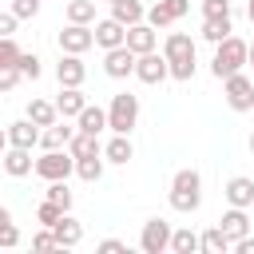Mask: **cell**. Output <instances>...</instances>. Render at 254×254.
<instances>
[{
    "label": "cell",
    "instance_id": "obj_14",
    "mask_svg": "<svg viewBox=\"0 0 254 254\" xmlns=\"http://www.w3.org/2000/svg\"><path fill=\"white\" fill-rule=\"evenodd\" d=\"M91 32H95V44L107 52V48H119V44H127V28L115 20V16H107V20H95L91 24Z\"/></svg>",
    "mask_w": 254,
    "mask_h": 254
},
{
    "label": "cell",
    "instance_id": "obj_10",
    "mask_svg": "<svg viewBox=\"0 0 254 254\" xmlns=\"http://www.w3.org/2000/svg\"><path fill=\"white\" fill-rule=\"evenodd\" d=\"M135 52L127 48V44H119V48H107L103 52V71L111 75V79H127V75H135Z\"/></svg>",
    "mask_w": 254,
    "mask_h": 254
},
{
    "label": "cell",
    "instance_id": "obj_24",
    "mask_svg": "<svg viewBox=\"0 0 254 254\" xmlns=\"http://www.w3.org/2000/svg\"><path fill=\"white\" fill-rule=\"evenodd\" d=\"M36 127H52L56 119H60V111H56V103L52 99H28V111H24Z\"/></svg>",
    "mask_w": 254,
    "mask_h": 254
},
{
    "label": "cell",
    "instance_id": "obj_20",
    "mask_svg": "<svg viewBox=\"0 0 254 254\" xmlns=\"http://www.w3.org/2000/svg\"><path fill=\"white\" fill-rule=\"evenodd\" d=\"M107 127V107H99V103H87L79 115H75V131H87V135H99Z\"/></svg>",
    "mask_w": 254,
    "mask_h": 254
},
{
    "label": "cell",
    "instance_id": "obj_15",
    "mask_svg": "<svg viewBox=\"0 0 254 254\" xmlns=\"http://www.w3.org/2000/svg\"><path fill=\"white\" fill-rule=\"evenodd\" d=\"M127 48H131L135 56H143V52H155V48H159V28H151L147 20L131 24V28H127Z\"/></svg>",
    "mask_w": 254,
    "mask_h": 254
},
{
    "label": "cell",
    "instance_id": "obj_17",
    "mask_svg": "<svg viewBox=\"0 0 254 254\" xmlns=\"http://www.w3.org/2000/svg\"><path fill=\"white\" fill-rule=\"evenodd\" d=\"M83 107H87L83 87H60V95H56V111H60V119H75Z\"/></svg>",
    "mask_w": 254,
    "mask_h": 254
},
{
    "label": "cell",
    "instance_id": "obj_43",
    "mask_svg": "<svg viewBox=\"0 0 254 254\" xmlns=\"http://www.w3.org/2000/svg\"><path fill=\"white\" fill-rule=\"evenodd\" d=\"M167 8L175 12V20H183V16L190 12V0H167Z\"/></svg>",
    "mask_w": 254,
    "mask_h": 254
},
{
    "label": "cell",
    "instance_id": "obj_6",
    "mask_svg": "<svg viewBox=\"0 0 254 254\" xmlns=\"http://www.w3.org/2000/svg\"><path fill=\"white\" fill-rule=\"evenodd\" d=\"M75 171V155L67 151V147H56V151H44L40 159H36V175L44 179V183H56V179H67Z\"/></svg>",
    "mask_w": 254,
    "mask_h": 254
},
{
    "label": "cell",
    "instance_id": "obj_27",
    "mask_svg": "<svg viewBox=\"0 0 254 254\" xmlns=\"http://www.w3.org/2000/svg\"><path fill=\"white\" fill-rule=\"evenodd\" d=\"M103 155H87V159H75V175L83 179V183H99L103 179Z\"/></svg>",
    "mask_w": 254,
    "mask_h": 254
},
{
    "label": "cell",
    "instance_id": "obj_37",
    "mask_svg": "<svg viewBox=\"0 0 254 254\" xmlns=\"http://www.w3.org/2000/svg\"><path fill=\"white\" fill-rule=\"evenodd\" d=\"M32 250H60V246H56L52 226H44V230H36V234H32Z\"/></svg>",
    "mask_w": 254,
    "mask_h": 254
},
{
    "label": "cell",
    "instance_id": "obj_41",
    "mask_svg": "<svg viewBox=\"0 0 254 254\" xmlns=\"http://www.w3.org/2000/svg\"><path fill=\"white\" fill-rule=\"evenodd\" d=\"M16 24H20V16L8 8V12H0V36H16Z\"/></svg>",
    "mask_w": 254,
    "mask_h": 254
},
{
    "label": "cell",
    "instance_id": "obj_31",
    "mask_svg": "<svg viewBox=\"0 0 254 254\" xmlns=\"http://www.w3.org/2000/svg\"><path fill=\"white\" fill-rule=\"evenodd\" d=\"M147 24H151V28H171V24H175V12L167 8V0H155V4L147 8Z\"/></svg>",
    "mask_w": 254,
    "mask_h": 254
},
{
    "label": "cell",
    "instance_id": "obj_47",
    "mask_svg": "<svg viewBox=\"0 0 254 254\" xmlns=\"http://www.w3.org/2000/svg\"><path fill=\"white\" fill-rule=\"evenodd\" d=\"M246 67L254 71V40H250V56H246Z\"/></svg>",
    "mask_w": 254,
    "mask_h": 254
},
{
    "label": "cell",
    "instance_id": "obj_2",
    "mask_svg": "<svg viewBox=\"0 0 254 254\" xmlns=\"http://www.w3.org/2000/svg\"><path fill=\"white\" fill-rule=\"evenodd\" d=\"M171 210H179V214H194L198 206H202V175L194 171V167H183V171H175V179H171Z\"/></svg>",
    "mask_w": 254,
    "mask_h": 254
},
{
    "label": "cell",
    "instance_id": "obj_42",
    "mask_svg": "<svg viewBox=\"0 0 254 254\" xmlns=\"http://www.w3.org/2000/svg\"><path fill=\"white\" fill-rule=\"evenodd\" d=\"M95 250H99V254H127V242H119V238H103Z\"/></svg>",
    "mask_w": 254,
    "mask_h": 254
},
{
    "label": "cell",
    "instance_id": "obj_18",
    "mask_svg": "<svg viewBox=\"0 0 254 254\" xmlns=\"http://www.w3.org/2000/svg\"><path fill=\"white\" fill-rule=\"evenodd\" d=\"M8 143H12V147H28V151H32V147L40 143V127H36V123L24 115V119L8 123Z\"/></svg>",
    "mask_w": 254,
    "mask_h": 254
},
{
    "label": "cell",
    "instance_id": "obj_35",
    "mask_svg": "<svg viewBox=\"0 0 254 254\" xmlns=\"http://www.w3.org/2000/svg\"><path fill=\"white\" fill-rule=\"evenodd\" d=\"M234 8H230V0H202V20H222V16H230Z\"/></svg>",
    "mask_w": 254,
    "mask_h": 254
},
{
    "label": "cell",
    "instance_id": "obj_29",
    "mask_svg": "<svg viewBox=\"0 0 254 254\" xmlns=\"http://www.w3.org/2000/svg\"><path fill=\"white\" fill-rule=\"evenodd\" d=\"M67 24H95V0H67Z\"/></svg>",
    "mask_w": 254,
    "mask_h": 254
},
{
    "label": "cell",
    "instance_id": "obj_22",
    "mask_svg": "<svg viewBox=\"0 0 254 254\" xmlns=\"http://www.w3.org/2000/svg\"><path fill=\"white\" fill-rule=\"evenodd\" d=\"M218 226L230 234V242L242 238V234H250V214H246V206H230V210L218 218Z\"/></svg>",
    "mask_w": 254,
    "mask_h": 254
},
{
    "label": "cell",
    "instance_id": "obj_50",
    "mask_svg": "<svg viewBox=\"0 0 254 254\" xmlns=\"http://www.w3.org/2000/svg\"><path fill=\"white\" fill-rule=\"evenodd\" d=\"M107 4H119V0H107Z\"/></svg>",
    "mask_w": 254,
    "mask_h": 254
},
{
    "label": "cell",
    "instance_id": "obj_4",
    "mask_svg": "<svg viewBox=\"0 0 254 254\" xmlns=\"http://www.w3.org/2000/svg\"><path fill=\"white\" fill-rule=\"evenodd\" d=\"M135 123H139V95H131V91L111 95V103H107V127L115 135H131Z\"/></svg>",
    "mask_w": 254,
    "mask_h": 254
},
{
    "label": "cell",
    "instance_id": "obj_1",
    "mask_svg": "<svg viewBox=\"0 0 254 254\" xmlns=\"http://www.w3.org/2000/svg\"><path fill=\"white\" fill-rule=\"evenodd\" d=\"M163 56H167V64H171V79H179V83H187V79H194V40L187 36V32H167V40H163Z\"/></svg>",
    "mask_w": 254,
    "mask_h": 254
},
{
    "label": "cell",
    "instance_id": "obj_26",
    "mask_svg": "<svg viewBox=\"0 0 254 254\" xmlns=\"http://www.w3.org/2000/svg\"><path fill=\"white\" fill-rule=\"evenodd\" d=\"M67 151H71L75 159H87V155H103V143H99V135L75 131V135H71V143H67Z\"/></svg>",
    "mask_w": 254,
    "mask_h": 254
},
{
    "label": "cell",
    "instance_id": "obj_38",
    "mask_svg": "<svg viewBox=\"0 0 254 254\" xmlns=\"http://www.w3.org/2000/svg\"><path fill=\"white\" fill-rule=\"evenodd\" d=\"M24 79V71L16 67V64H8V67H0V91H12L16 83Z\"/></svg>",
    "mask_w": 254,
    "mask_h": 254
},
{
    "label": "cell",
    "instance_id": "obj_25",
    "mask_svg": "<svg viewBox=\"0 0 254 254\" xmlns=\"http://www.w3.org/2000/svg\"><path fill=\"white\" fill-rule=\"evenodd\" d=\"M111 16H115L123 28H131V24L147 20V8H143V0H119V4H111Z\"/></svg>",
    "mask_w": 254,
    "mask_h": 254
},
{
    "label": "cell",
    "instance_id": "obj_28",
    "mask_svg": "<svg viewBox=\"0 0 254 254\" xmlns=\"http://www.w3.org/2000/svg\"><path fill=\"white\" fill-rule=\"evenodd\" d=\"M194 250H198V234L190 226L171 230V254H194Z\"/></svg>",
    "mask_w": 254,
    "mask_h": 254
},
{
    "label": "cell",
    "instance_id": "obj_49",
    "mask_svg": "<svg viewBox=\"0 0 254 254\" xmlns=\"http://www.w3.org/2000/svg\"><path fill=\"white\" fill-rule=\"evenodd\" d=\"M250 151H254V131H250Z\"/></svg>",
    "mask_w": 254,
    "mask_h": 254
},
{
    "label": "cell",
    "instance_id": "obj_46",
    "mask_svg": "<svg viewBox=\"0 0 254 254\" xmlns=\"http://www.w3.org/2000/svg\"><path fill=\"white\" fill-rule=\"evenodd\" d=\"M8 222H12V210H8V206H0V226H8Z\"/></svg>",
    "mask_w": 254,
    "mask_h": 254
},
{
    "label": "cell",
    "instance_id": "obj_11",
    "mask_svg": "<svg viewBox=\"0 0 254 254\" xmlns=\"http://www.w3.org/2000/svg\"><path fill=\"white\" fill-rule=\"evenodd\" d=\"M56 79H60V87H83V79H87V64H83V56L60 52V64H56Z\"/></svg>",
    "mask_w": 254,
    "mask_h": 254
},
{
    "label": "cell",
    "instance_id": "obj_44",
    "mask_svg": "<svg viewBox=\"0 0 254 254\" xmlns=\"http://www.w3.org/2000/svg\"><path fill=\"white\" fill-rule=\"evenodd\" d=\"M234 250H238V254H254V238H250V234L234 238Z\"/></svg>",
    "mask_w": 254,
    "mask_h": 254
},
{
    "label": "cell",
    "instance_id": "obj_30",
    "mask_svg": "<svg viewBox=\"0 0 254 254\" xmlns=\"http://www.w3.org/2000/svg\"><path fill=\"white\" fill-rule=\"evenodd\" d=\"M230 32H234L230 16H222V20H202V40H210V44H222Z\"/></svg>",
    "mask_w": 254,
    "mask_h": 254
},
{
    "label": "cell",
    "instance_id": "obj_7",
    "mask_svg": "<svg viewBox=\"0 0 254 254\" xmlns=\"http://www.w3.org/2000/svg\"><path fill=\"white\" fill-rule=\"evenodd\" d=\"M171 75V64H167V56L155 48V52H143L139 60H135V79L139 83H147V87H155V83H163Z\"/></svg>",
    "mask_w": 254,
    "mask_h": 254
},
{
    "label": "cell",
    "instance_id": "obj_39",
    "mask_svg": "<svg viewBox=\"0 0 254 254\" xmlns=\"http://www.w3.org/2000/svg\"><path fill=\"white\" fill-rule=\"evenodd\" d=\"M0 246H4V250H12V246H20V226H16V222H8V226H0Z\"/></svg>",
    "mask_w": 254,
    "mask_h": 254
},
{
    "label": "cell",
    "instance_id": "obj_8",
    "mask_svg": "<svg viewBox=\"0 0 254 254\" xmlns=\"http://www.w3.org/2000/svg\"><path fill=\"white\" fill-rule=\"evenodd\" d=\"M139 250L143 254H163L171 250V222L167 218H147L139 230Z\"/></svg>",
    "mask_w": 254,
    "mask_h": 254
},
{
    "label": "cell",
    "instance_id": "obj_40",
    "mask_svg": "<svg viewBox=\"0 0 254 254\" xmlns=\"http://www.w3.org/2000/svg\"><path fill=\"white\" fill-rule=\"evenodd\" d=\"M12 12H16L20 20H32V16L40 12V0H12Z\"/></svg>",
    "mask_w": 254,
    "mask_h": 254
},
{
    "label": "cell",
    "instance_id": "obj_21",
    "mask_svg": "<svg viewBox=\"0 0 254 254\" xmlns=\"http://www.w3.org/2000/svg\"><path fill=\"white\" fill-rule=\"evenodd\" d=\"M71 135H75V127H67V119H64V123L56 119L52 127H44V131H40V147H44V151L67 147V143H71Z\"/></svg>",
    "mask_w": 254,
    "mask_h": 254
},
{
    "label": "cell",
    "instance_id": "obj_36",
    "mask_svg": "<svg viewBox=\"0 0 254 254\" xmlns=\"http://www.w3.org/2000/svg\"><path fill=\"white\" fill-rule=\"evenodd\" d=\"M20 60V44L12 40V36H0V67H8V64H16Z\"/></svg>",
    "mask_w": 254,
    "mask_h": 254
},
{
    "label": "cell",
    "instance_id": "obj_9",
    "mask_svg": "<svg viewBox=\"0 0 254 254\" xmlns=\"http://www.w3.org/2000/svg\"><path fill=\"white\" fill-rule=\"evenodd\" d=\"M56 44H60V52L83 56V52L95 48V32H91V24H67V28L56 36Z\"/></svg>",
    "mask_w": 254,
    "mask_h": 254
},
{
    "label": "cell",
    "instance_id": "obj_19",
    "mask_svg": "<svg viewBox=\"0 0 254 254\" xmlns=\"http://www.w3.org/2000/svg\"><path fill=\"white\" fill-rule=\"evenodd\" d=\"M103 159H107V163H115V167H127V163L135 159L131 135H111V139L103 143Z\"/></svg>",
    "mask_w": 254,
    "mask_h": 254
},
{
    "label": "cell",
    "instance_id": "obj_16",
    "mask_svg": "<svg viewBox=\"0 0 254 254\" xmlns=\"http://www.w3.org/2000/svg\"><path fill=\"white\" fill-rule=\"evenodd\" d=\"M222 194H226V202L230 206H254V179L250 175H234V179H226V187H222Z\"/></svg>",
    "mask_w": 254,
    "mask_h": 254
},
{
    "label": "cell",
    "instance_id": "obj_33",
    "mask_svg": "<svg viewBox=\"0 0 254 254\" xmlns=\"http://www.w3.org/2000/svg\"><path fill=\"white\" fill-rule=\"evenodd\" d=\"M44 198H52V202H60L64 210H71V190H67V179H56V183H48V190H44Z\"/></svg>",
    "mask_w": 254,
    "mask_h": 254
},
{
    "label": "cell",
    "instance_id": "obj_23",
    "mask_svg": "<svg viewBox=\"0 0 254 254\" xmlns=\"http://www.w3.org/2000/svg\"><path fill=\"white\" fill-rule=\"evenodd\" d=\"M198 250H206V254H226V250H234V242H230V234H226L222 226H206V230L198 234Z\"/></svg>",
    "mask_w": 254,
    "mask_h": 254
},
{
    "label": "cell",
    "instance_id": "obj_13",
    "mask_svg": "<svg viewBox=\"0 0 254 254\" xmlns=\"http://www.w3.org/2000/svg\"><path fill=\"white\" fill-rule=\"evenodd\" d=\"M0 167H4V175L24 179V175H32V171H36V159H32V151H28V147H8V151L0 155Z\"/></svg>",
    "mask_w": 254,
    "mask_h": 254
},
{
    "label": "cell",
    "instance_id": "obj_12",
    "mask_svg": "<svg viewBox=\"0 0 254 254\" xmlns=\"http://www.w3.org/2000/svg\"><path fill=\"white\" fill-rule=\"evenodd\" d=\"M52 234H56V246H60V250H71V246L83 242V222L71 218V210H64V214L52 222Z\"/></svg>",
    "mask_w": 254,
    "mask_h": 254
},
{
    "label": "cell",
    "instance_id": "obj_34",
    "mask_svg": "<svg viewBox=\"0 0 254 254\" xmlns=\"http://www.w3.org/2000/svg\"><path fill=\"white\" fill-rule=\"evenodd\" d=\"M60 214H64V206H60V202H52V198H44V202L36 206V218H40V226H52Z\"/></svg>",
    "mask_w": 254,
    "mask_h": 254
},
{
    "label": "cell",
    "instance_id": "obj_48",
    "mask_svg": "<svg viewBox=\"0 0 254 254\" xmlns=\"http://www.w3.org/2000/svg\"><path fill=\"white\" fill-rule=\"evenodd\" d=\"M246 16H250V24H254V0H250V4H246Z\"/></svg>",
    "mask_w": 254,
    "mask_h": 254
},
{
    "label": "cell",
    "instance_id": "obj_3",
    "mask_svg": "<svg viewBox=\"0 0 254 254\" xmlns=\"http://www.w3.org/2000/svg\"><path fill=\"white\" fill-rule=\"evenodd\" d=\"M246 56H250V44H246V40H238V36L230 32V36H226L222 44H214L210 75H214V79H226V75L242 71V67H246Z\"/></svg>",
    "mask_w": 254,
    "mask_h": 254
},
{
    "label": "cell",
    "instance_id": "obj_32",
    "mask_svg": "<svg viewBox=\"0 0 254 254\" xmlns=\"http://www.w3.org/2000/svg\"><path fill=\"white\" fill-rule=\"evenodd\" d=\"M16 67L24 71V79H40V75H44V60H40L36 52H20V60H16Z\"/></svg>",
    "mask_w": 254,
    "mask_h": 254
},
{
    "label": "cell",
    "instance_id": "obj_45",
    "mask_svg": "<svg viewBox=\"0 0 254 254\" xmlns=\"http://www.w3.org/2000/svg\"><path fill=\"white\" fill-rule=\"evenodd\" d=\"M8 147H12V143H8V127H0V155H4Z\"/></svg>",
    "mask_w": 254,
    "mask_h": 254
},
{
    "label": "cell",
    "instance_id": "obj_5",
    "mask_svg": "<svg viewBox=\"0 0 254 254\" xmlns=\"http://www.w3.org/2000/svg\"><path fill=\"white\" fill-rule=\"evenodd\" d=\"M222 95L230 111H254V79L246 75V67L222 79Z\"/></svg>",
    "mask_w": 254,
    "mask_h": 254
}]
</instances>
